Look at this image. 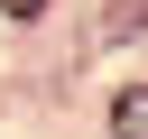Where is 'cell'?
<instances>
[{"mask_svg":"<svg viewBox=\"0 0 148 139\" xmlns=\"http://www.w3.org/2000/svg\"><path fill=\"white\" fill-rule=\"evenodd\" d=\"M0 9H9V19H37V9H46V0H0Z\"/></svg>","mask_w":148,"mask_h":139,"instance_id":"7a4b0ae2","label":"cell"},{"mask_svg":"<svg viewBox=\"0 0 148 139\" xmlns=\"http://www.w3.org/2000/svg\"><path fill=\"white\" fill-rule=\"evenodd\" d=\"M111 130L120 139H148V83H120L111 93Z\"/></svg>","mask_w":148,"mask_h":139,"instance_id":"6da1fadb","label":"cell"}]
</instances>
